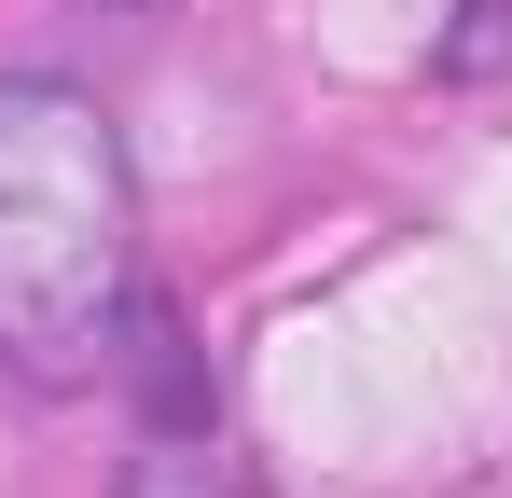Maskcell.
Here are the masks:
<instances>
[{
    "mask_svg": "<svg viewBox=\"0 0 512 498\" xmlns=\"http://www.w3.org/2000/svg\"><path fill=\"white\" fill-rule=\"evenodd\" d=\"M125 498H236V457H222V443H153V457L125 471Z\"/></svg>",
    "mask_w": 512,
    "mask_h": 498,
    "instance_id": "cell-2",
    "label": "cell"
},
{
    "mask_svg": "<svg viewBox=\"0 0 512 498\" xmlns=\"http://www.w3.org/2000/svg\"><path fill=\"white\" fill-rule=\"evenodd\" d=\"M139 319V194L84 83L0 70V374L84 388Z\"/></svg>",
    "mask_w": 512,
    "mask_h": 498,
    "instance_id": "cell-1",
    "label": "cell"
}]
</instances>
